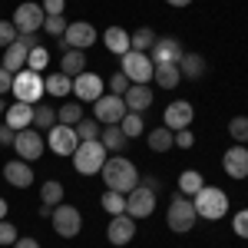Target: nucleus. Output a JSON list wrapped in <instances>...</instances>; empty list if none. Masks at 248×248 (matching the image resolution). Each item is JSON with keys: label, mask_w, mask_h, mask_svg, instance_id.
<instances>
[{"label": "nucleus", "mask_w": 248, "mask_h": 248, "mask_svg": "<svg viewBox=\"0 0 248 248\" xmlns=\"http://www.w3.org/2000/svg\"><path fill=\"white\" fill-rule=\"evenodd\" d=\"M99 175H103V182H106L109 192H123V195H129V192L139 186V169H136L126 155H109V159L103 162Z\"/></svg>", "instance_id": "1"}, {"label": "nucleus", "mask_w": 248, "mask_h": 248, "mask_svg": "<svg viewBox=\"0 0 248 248\" xmlns=\"http://www.w3.org/2000/svg\"><path fill=\"white\" fill-rule=\"evenodd\" d=\"M192 205H195V215L199 218H209V222H218L229 215V195L215 186H202V189L192 195Z\"/></svg>", "instance_id": "2"}, {"label": "nucleus", "mask_w": 248, "mask_h": 248, "mask_svg": "<svg viewBox=\"0 0 248 248\" xmlns=\"http://www.w3.org/2000/svg\"><path fill=\"white\" fill-rule=\"evenodd\" d=\"M10 93L17 96V103H30V106H37L40 96L46 93V90H43V77H40L37 70L23 66L20 73H14V90H10Z\"/></svg>", "instance_id": "3"}, {"label": "nucleus", "mask_w": 248, "mask_h": 248, "mask_svg": "<svg viewBox=\"0 0 248 248\" xmlns=\"http://www.w3.org/2000/svg\"><path fill=\"white\" fill-rule=\"evenodd\" d=\"M106 162V146L99 139H90V142H79L77 153H73V166H77L79 175H96Z\"/></svg>", "instance_id": "4"}, {"label": "nucleus", "mask_w": 248, "mask_h": 248, "mask_svg": "<svg viewBox=\"0 0 248 248\" xmlns=\"http://www.w3.org/2000/svg\"><path fill=\"white\" fill-rule=\"evenodd\" d=\"M195 205H192V199H186L182 192L172 199L169 212H166V222H169V229L175 232V235H186V232H192V225H195Z\"/></svg>", "instance_id": "5"}, {"label": "nucleus", "mask_w": 248, "mask_h": 248, "mask_svg": "<svg viewBox=\"0 0 248 248\" xmlns=\"http://www.w3.org/2000/svg\"><path fill=\"white\" fill-rule=\"evenodd\" d=\"M119 73H126L129 83H146V86H149V79H153V73H155V63L149 60V53L129 50V53H123V70H119Z\"/></svg>", "instance_id": "6"}, {"label": "nucleus", "mask_w": 248, "mask_h": 248, "mask_svg": "<svg viewBox=\"0 0 248 248\" xmlns=\"http://www.w3.org/2000/svg\"><path fill=\"white\" fill-rule=\"evenodd\" d=\"M60 40H63V50H86L99 40V33H96V27L90 20H73Z\"/></svg>", "instance_id": "7"}, {"label": "nucleus", "mask_w": 248, "mask_h": 248, "mask_svg": "<svg viewBox=\"0 0 248 248\" xmlns=\"http://www.w3.org/2000/svg\"><path fill=\"white\" fill-rule=\"evenodd\" d=\"M43 149H46V139L40 136V129H20L17 139H14V153L23 162H37L43 155Z\"/></svg>", "instance_id": "8"}, {"label": "nucleus", "mask_w": 248, "mask_h": 248, "mask_svg": "<svg viewBox=\"0 0 248 248\" xmlns=\"http://www.w3.org/2000/svg\"><path fill=\"white\" fill-rule=\"evenodd\" d=\"M93 119H99L103 126H119V119L129 113L126 109V103H123V96H116V93H109V96H99L93 103Z\"/></svg>", "instance_id": "9"}, {"label": "nucleus", "mask_w": 248, "mask_h": 248, "mask_svg": "<svg viewBox=\"0 0 248 248\" xmlns=\"http://www.w3.org/2000/svg\"><path fill=\"white\" fill-rule=\"evenodd\" d=\"M50 218H53V229H57L60 238H77L79 229H83V215L73 205H57Z\"/></svg>", "instance_id": "10"}, {"label": "nucleus", "mask_w": 248, "mask_h": 248, "mask_svg": "<svg viewBox=\"0 0 248 248\" xmlns=\"http://www.w3.org/2000/svg\"><path fill=\"white\" fill-rule=\"evenodd\" d=\"M43 20H46V14H43V7L40 3H20L17 10H14V27H17V33H37V30H43Z\"/></svg>", "instance_id": "11"}, {"label": "nucleus", "mask_w": 248, "mask_h": 248, "mask_svg": "<svg viewBox=\"0 0 248 248\" xmlns=\"http://www.w3.org/2000/svg\"><path fill=\"white\" fill-rule=\"evenodd\" d=\"M155 212V192L146 189V186H136L129 195H126V215L133 218H149Z\"/></svg>", "instance_id": "12"}, {"label": "nucleus", "mask_w": 248, "mask_h": 248, "mask_svg": "<svg viewBox=\"0 0 248 248\" xmlns=\"http://www.w3.org/2000/svg\"><path fill=\"white\" fill-rule=\"evenodd\" d=\"M192 119H195V109H192L189 99H172L169 106H166V113H162V123L169 126L172 133H179V129H189Z\"/></svg>", "instance_id": "13"}, {"label": "nucleus", "mask_w": 248, "mask_h": 248, "mask_svg": "<svg viewBox=\"0 0 248 248\" xmlns=\"http://www.w3.org/2000/svg\"><path fill=\"white\" fill-rule=\"evenodd\" d=\"M46 146L53 149V155H73L79 146L77 129L73 126H53V129H46Z\"/></svg>", "instance_id": "14"}, {"label": "nucleus", "mask_w": 248, "mask_h": 248, "mask_svg": "<svg viewBox=\"0 0 248 248\" xmlns=\"http://www.w3.org/2000/svg\"><path fill=\"white\" fill-rule=\"evenodd\" d=\"M182 57H186V50H182V43L175 37H159L153 43V50H149V60L155 66L159 63H182Z\"/></svg>", "instance_id": "15"}, {"label": "nucleus", "mask_w": 248, "mask_h": 248, "mask_svg": "<svg viewBox=\"0 0 248 248\" xmlns=\"http://www.w3.org/2000/svg\"><path fill=\"white\" fill-rule=\"evenodd\" d=\"M136 235V218L133 215H113L109 218V225H106V238H109V245H129Z\"/></svg>", "instance_id": "16"}, {"label": "nucleus", "mask_w": 248, "mask_h": 248, "mask_svg": "<svg viewBox=\"0 0 248 248\" xmlns=\"http://www.w3.org/2000/svg\"><path fill=\"white\" fill-rule=\"evenodd\" d=\"M222 169L229 172L232 179H248V146L235 142L232 149H225V155H222Z\"/></svg>", "instance_id": "17"}, {"label": "nucleus", "mask_w": 248, "mask_h": 248, "mask_svg": "<svg viewBox=\"0 0 248 248\" xmlns=\"http://www.w3.org/2000/svg\"><path fill=\"white\" fill-rule=\"evenodd\" d=\"M73 96H77L79 103H96L103 96V79L96 77V73H79V77H73Z\"/></svg>", "instance_id": "18"}, {"label": "nucleus", "mask_w": 248, "mask_h": 248, "mask_svg": "<svg viewBox=\"0 0 248 248\" xmlns=\"http://www.w3.org/2000/svg\"><path fill=\"white\" fill-rule=\"evenodd\" d=\"M123 103H126L129 113H146L153 106V90L146 83H129V90L123 93Z\"/></svg>", "instance_id": "19"}, {"label": "nucleus", "mask_w": 248, "mask_h": 248, "mask_svg": "<svg viewBox=\"0 0 248 248\" xmlns=\"http://www.w3.org/2000/svg\"><path fill=\"white\" fill-rule=\"evenodd\" d=\"M3 179H7L14 189H30V186H33V169H30V162H23V159H10V162L3 166Z\"/></svg>", "instance_id": "20"}, {"label": "nucleus", "mask_w": 248, "mask_h": 248, "mask_svg": "<svg viewBox=\"0 0 248 248\" xmlns=\"http://www.w3.org/2000/svg\"><path fill=\"white\" fill-rule=\"evenodd\" d=\"M3 123L10 126V129H27V126H33V106L30 103H10L7 109H3Z\"/></svg>", "instance_id": "21"}, {"label": "nucleus", "mask_w": 248, "mask_h": 248, "mask_svg": "<svg viewBox=\"0 0 248 248\" xmlns=\"http://www.w3.org/2000/svg\"><path fill=\"white\" fill-rule=\"evenodd\" d=\"M153 79L159 83V90H175L182 83V70H179V63H159Z\"/></svg>", "instance_id": "22"}, {"label": "nucleus", "mask_w": 248, "mask_h": 248, "mask_svg": "<svg viewBox=\"0 0 248 248\" xmlns=\"http://www.w3.org/2000/svg\"><path fill=\"white\" fill-rule=\"evenodd\" d=\"M103 43H106V50H109V53H116V57L129 53V33H126L123 27H106Z\"/></svg>", "instance_id": "23"}, {"label": "nucleus", "mask_w": 248, "mask_h": 248, "mask_svg": "<svg viewBox=\"0 0 248 248\" xmlns=\"http://www.w3.org/2000/svg\"><path fill=\"white\" fill-rule=\"evenodd\" d=\"M27 53H30V50H27L23 43L14 40V43L3 50V63H0V66H3V70H10V73H20V70L27 66Z\"/></svg>", "instance_id": "24"}, {"label": "nucleus", "mask_w": 248, "mask_h": 248, "mask_svg": "<svg viewBox=\"0 0 248 248\" xmlns=\"http://www.w3.org/2000/svg\"><path fill=\"white\" fill-rule=\"evenodd\" d=\"M146 142H149L153 153H169L172 146H175V133H172L169 126H155V129H149Z\"/></svg>", "instance_id": "25"}, {"label": "nucleus", "mask_w": 248, "mask_h": 248, "mask_svg": "<svg viewBox=\"0 0 248 248\" xmlns=\"http://www.w3.org/2000/svg\"><path fill=\"white\" fill-rule=\"evenodd\" d=\"M60 73H66V77H79V73H86V53H83V50H63Z\"/></svg>", "instance_id": "26"}, {"label": "nucleus", "mask_w": 248, "mask_h": 248, "mask_svg": "<svg viewBox=\"0 0 248 248\" xmlns=\"http://www.w3.org/2000/svg\"><path fill=\"white\" fill-rule=\"evenodd\" d=\"M43 90L50 96H57V99H63V96L73 93V77H66V73H50V77L43 79Z\"/></svg>", "instance_id": "27"}, {"label": "nucleus", "mask_w": 248, "mask_h": 248, "mask_svg": "<svg viewBox=\"0 0 248 248\" xmlns=\"http://www.w3.org/2000/svg\"><path fill=\"white\" fill-rule=\"evenodd\" d=\"M99 142L106 146V153H123L126 149V133L119 129V126H103V133H99Z\"/></svg>", "instance_id": "28"}, {"label": "nucleus", "mask_w": 248, "mask_h": 248, "mask_svg": "<svg viewBox=\"0 0 248 248\" xmlns=\"http://www.w3.org/2000/svg\"><path fill=\"white\" fill-rule=\"evenodd\" d=\"M155 40H159V37H155L153 27H139L133 37H129V50H136V53H149Z\"/></svg>", "instance_id": "29"}, {"label": "nucleus", "mask_w": 248, "mask_h": 248, "mask_svg": "<svg viewBox=\"0 0 248 248\" xmlns=\"http://www.w3.org/2000/svg\"><path fill=\"white\" fill-rule=\"evenodd\" d=\"M179 70H182L186 79H199L205 73V57H202V53H186L182 63H179Z\"/></svg>", "instance_id": "30"}, {"label": "nucleus", "mask_w": 248, "mask_h": 248, "mask_svg": "<svg viewBox=\"0 0 248 248\" xmlns=\"http://www.w3.org/2000/svg\"><path fill=\"white\" fill-rule=\"evenodd\" d=\"M79 119H83V103H77V99L63 103V106L57 109V123L60 126H77Z\"/></svg>", "instance_id": "31"}, {"label": "nucleus", "mask_w": 248, "mask_h": 248, "mask_svg": "<svg viewBox=\"0 0 248 248\" xmlns=\"http://www.w3.org/2000/svg\"><path fill=\"white\" fill-rule=\"evenodd\" d=\"M205 186V179H202V172H195V169H186L182 175H179V192L186 195V199H192L195 192Z\"/></svg>", "instance_id": "32"}, {"label": "nucleus", "mask_w": 248, "mask_h": 248, "mask_svg": "<svg viewBox=\"0 0 248 248\" xmlns=\"http://www.w3.org/2000/svg\"><path fill=\"white\" fill-rule=\"evenodd\" d=\"M73 129H77V139H79V142H90V139H99V133H103V123H99V119H86V116H83Z\"/></svg>", "instance_id": "33"}, {"label": "nucleus", "mask_w": 248, "mask_h": 248, "mask_svg": "<svg viewBox=\"0 0 248 248\" xmlns=\"http://www.w3.org/2000/svg\"><path fill=\"white\" fill-rule=\"evenodd\" d=\"M53 123H57V109H53L50 103H37V106H33V126L53 129Z\"/></svg>", "instance_id": "34"}, {"label": "nucleus", "mask_w": 248, "mask_h": 248, "mask_svg": "<svg viewBox=\"0 0 248 248\" xmlns=\"http://www.w3.org/2000/svg\"><path fill=\"white\" fill-rule=\"evenodd\" d=\"M40 202H43V205H60V202H63V186H60L57 179H46V182L40 186Z\"/></svg>", "instance_id": "35"}, {"label": "nucleus", "mask_w": 248, "mask_h": 248, "mask_svg": "<svg viewBox=\"0 0 248 248\" xmlns=\"http://www.w3.org/2000/svg\"><path fill=\"white\" fill-rule=\"evenodd\" d=\"M119 129L126 133V139H136V136H142L146 129V123H142V113H126L119 119Z\"/></svg>", "instance_id": "36"}, {"label": "nucleus", "mask_w": 248, "mask_h": 248, "mask_svg": "<svg viewBox=\"0 0 248 248\" xmlns=\"http://www.w3.org/2000/svg\"><path fill=\"white\" fill-rule=\"evenodd\" d=\"M103 209L109 212V215H123L126 212V195L123 192H103Z\"/></svg>", "instance_id": "37"}, {"label": "nucleus", "mask_w": 248, "mask_h": 248, "mask_svg": "<svg viewBox=\"0 0 248 248\" xmlns=\"http://www.w3.org/2000/svg\"><path fill=\"white\" fill-rule=\"evenodd\" d=\"M46 63H50V50H46V46H33V50L27 53V66L37 70V73L46 70Z\"/></svg>", "instance_id": "38"}, {"label": "nucleus", "mask_w": 248, "mask_h": 248, "mask_svg": "<svg viewBox=\"0 0 248 248\" xmlns=\"http://www.w3.org/2000/svg\"><path fill=\"white\" fill-rule=\"evenodd\" d=\"M229 136L235 139V142L245 146V142H248V116H235V119H232V123H229Z\"/></svg>", "instance_id": "39"}, {"label": "nucleus", "mask_w": 248, "mask_h": 248, "mask_svg": "<svg viewBox=\"0 0 248 248\" xmlns=\"http://www.w3.org/2000/svg\"><path fill=\"white\" fill-rule=\"evenodd\" d=\"M66 27H70V23H66L63 17H46V20H43V30H46L50 37H63Z\"/></svg>", "instance_id": "40"}, {"label": "nucleus", "mask_w": 248, "mask_h": 248, "mask_svg": "<svg viewBox=\"0 0 248 248\" xmlns=\"http://www.w3.org/2000/svg\"><path fill=\"white\" fill-rule=\"evenodd\" d=\"M14 40H17V27H14V20H0V46L7 50Z\"/></svg>", "instance_id": "41"}, {"label": "nucleus", "mask_w": 248, "mask_h": 248, "mask_svg": "<svg viewBox=\"0 0 248 248\" xmlns=\"http://www.w3.org/2000/svg\"><path fill=\"white\" fill-rule=\"evenodd\" d=\"M20 235H17V225L14 222H7V218H0V245H14Z\"/></svg>", "instance_id": "42"}, {"label": "nucleus", "mask_w": 248, "mask_h": 248, "mask_svg": "<svg viewBox=\"0 0 248 248\" xmlns=\"http://www.w3.org/2000/svg\"><path fill=\"white\" fill-rule=\"evenodd\" d=\"M232 232H235L238 238H245V242H248V209H242L235 218H232Z\"/></svg>", "instance_id": "43"}, {"label": "nucleus", "mask_w": 248, "mask_h": 248, "mask_svg": "<svg viewBox=\"0 0 248 248\" xmlns=\"http://www.w3.org/2000/svg\"><path fill=\"white\" fill-rule=\"evenodd\" d=\"M40 7H43V14H46V17H63V10H66V0H43Z\"/></svg>", "instance_id": "44"}, {"label": "nucleus", "mask_w": 248, "mask_h": 248, "mask_svg": "<svg viewBox=\"0 0 248 248\" xmlns=\"http://www.w3.org/2000/svg\"><path fill=\"white\" fill-rule=\"evenodd\" d=\"M109 90H113L116 96L126 93V90H129V79H126V73H113V77H109Z\"/></svg>", "instance_id": "45"}, {"label": "nucleus", "mask_w": 248, "mask_h": 248, "mask_svg": "<svg viewBox=\"0 0 248 248\" xmlns=\"http://www.w3.org/2000/svg\"><path fill=\"white\" fill-rule=\"evenodd\" d=\"M175 146H179V149H192V146H195L192 129H179V133H175Z\"/></svg>", "instance_id": "46"}, {"label": "nucleus", "mask_w": 248, "mask_h": 248, "mask_svg": "<svg viewBox=\"0 0 248 248\" xmlns=\"http://www.w3.org/2000/svg\"><path fill=\"white\" fill-rule=\"evenodd\" d=\"M10 90H14V73L0 66V96H3V93H10Z\"/></svg>", "instance_id": "47"}, {"label": "nucleus", "mask_w": 248, "mask_h": 248, "mask_svg": "<svg viewBox=\"0 0 248 248\" xmlns=\"http://www.w3.org/2000/svg\"><path fill=\"white\" fill-rule=\"evenodd\" d=\"M14 139H17V129H10L7 123L0 126V146H14Z\"/></svg>", "instance_id": "48"}, {"label": "nucleus", "mask_w": 248, "mask_h": 248, "mask_svg": "<svg viewBox=\"0 0 248 248\" xmlns=\"http://www.w3.org/2000/svg\"><path fill=\"white\" fill-rule=\"evenodd\" d=\"M17 43H23V46H27V50H33V46H40L37 33H17Z\"/></svg>", "instance_id": "49"}, {"label": "nucleus", "mask_w": 248, "mask_h": 248, "mask_svg": "<svg viewBox=\"0 0 248 248\" xmlns=\"http://www.w3.org/2000/svg\"><path fill=\"white\" fill-rule=\"evenodd\" d=\"M139 179H142V186H146V189H153V192H159V189H162L155 175H139Z\"/></svg>", "instance_id": "50"}, {"label": "nucleus", "mask_w": 248, "mask_h": 248, "mask_svg": "<svg viewBox=\"0 0 248 248\" xmlns=\"http://www.w3.org/2000/svg\"><path fill=\"white\" fill-rule=\"evenodd\" d=\"M14 248H40V242H37V238H17Z\"/></svg>", "instance_id": "51"}, {"label": "nucleus", "mask_w": 248, "mask_h": 248, "mask_svg": "<svg viewBox=\"0 0 248 248\" xmlns=\"http://www.w3.org/2000/svg\"><path fill=\"white\" fill-rule=\"evenodd\" d=\"M166 3H169V7H189L192 0H166Z\"/></svg>", "instance_id": "52"}, {"label": "nucleus", "mask_w": 248, "mask_h": 248, "mask_svg": "<svg viewBox=\"0 0 248 248\" xmlns=\"http://www.w3.org/2000/svg\"><path fill=\"white\" fill-rule=\"evenodd\" d=\"M7 209H10V205H7V202L0 199V218H7Z\"/></svg>", "instance_id": "53"}, {"label": "nucleus", "mask_w": 248, "mask_h": 248, "mask_svg": "<svg viewBox=\"0 0 248 248\" xmlns=\"http://www.w3.org/2000/svg\"><path fill=\"white\" fill-rule=\"evenodd\" d=\"M3 109H7V106H3V96H0V116H3Z\"/></svg>", "instance_id": "54"}, {"label": "nucleus", "mask_w": 248, "mask_h": 248, "mask_svg": "<svg viewBox=\"0 0 248 248\" xmlns=\"http://www.w3.org/2000/svg\"><path fill=\"white\" fill-rule=\"evenodd\" d=\"M0 248H7V245H0Z\"/></svg>", "instance_id": "55"}]
</instances>
